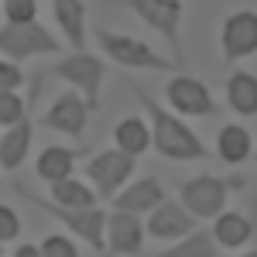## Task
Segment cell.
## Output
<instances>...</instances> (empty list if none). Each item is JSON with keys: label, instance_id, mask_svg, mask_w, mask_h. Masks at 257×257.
I'll use <instances>...</instances> for the list:
<instances>
[{"label": "cell", "instance_id": "cell-1", "mask_svg": "<svg viewBox=\"0 0 257 257\" xmlns=\"http://www.w3.org/2000/svg\"><path fill=\"white\" fill-rule=\"evenodd\" d=\"M138 99H141V106H144V113H148L151 144H155V151H158L161 158H168V161H199V158L209 155L196 131H192L182 117H175L172 110H165L158 99H151L141 86H138Z\"/></svg>", "mask_w": 257, "mask_h": 257}, {"label": "cell", "instance_id": "cell-2", "mask_svg": "<svg viewBox=\"0 0 257 257\" xmlns=\"http://www.w3.org/2000/svg\"><path fill=\"white\" fill-rule=\"evenodd\" d=\"M21 196L28 199L31 206H38L45 216L59 219L62 226H69L79 240H86L96 254L106 257V213L99 206H62L55 199H45V196H35L28 189H21Z\"/></svg>", "mask_w": 257, "mask_h": 257}, {"label": "cell", "instance_id": "cell-3", "mask_svg": "<svg viewBox=\"0 0 257 257\" xmlns=\"http://www.w3.org/2000/svg\"><path fill=\"white\" fill-rule=\"evenodd\" d=\"M93 38H96L99 52L110 62H117L123 69H151V72H175L178 62L158 55L148 41L131 38V35H117L110 28H93Z\"/></svg>", "mask_w": 257, "mask_h": 257}, {"label": "cell", "instance_id": "cell-4", "mask_svg": "<svg viewBox=\"0 0 257 257\" xmlns=\"http://www.w3.org/2000/svg\"><path fill=\"white\" fill-rule=\"evenodd\" d=\"M230 189H243V178L240 175H233V178L196 175L178 185V199H182V206L196 219H216L223 213V206H226Z\"/></svg>", "mask_w": 257, "mask_h": 257}, {"label": "cell", "instance_id": "cell-5", "mask_svg": "<svg viewBox=\"0 0 257 257\" xmlns=\"http://www.w3.org/2000/svg\"><path fill=\"white\" fill-rule=\"evenodd\" d=\"M62 52V41L48 31V28H41L38 21H24V24H14V21H7L4 28H0V55L4 59H31V55H59Z\"/></svg>", "mask_w": 257, "mask_h": 257}, {"label": "cell", "instance_id": "cell-6", "mask_svg": "<svg viewBox=\"0 0 257 257\" xmlns=\"http://www.w3.org/2000/svg\"><path fill=\"white\" fill-rule=\"evenodd\" d=\"M123 7H131L148 28H155L161 38L168 41V48L175 52L178 69H185V52H182V0H120Z\"/></svg>", "mask_w": 257, "mask_h": 257}, {"label": "cell", "instance_id": "cell-7", "mask_svg": "<svg viewBox=\"0 0 257 257\" xmlns=\"http://www.w3.org/2000/svg\"><path fill=\"white\" fill-rule=\"evenodd\" d=\"M134 165H138V155L123 148H106L86 161V178L93 182L99 199H113L127 185V178L134 175Z\"/></svg>", "mask_w": 257, "mask_h": 257}, {"label": "cell", "instance_id": "cell-8", "mask_svg": "<svg viewBox=\"0 0 257 257\" xmlns=\"http://www.w3.org/2000/svg\"><path fill=\"white\" fill-rule=\"evenodd\" d=\"M55 76L65 79V82H72L82 96H86V103H89L93 113L99 110V86H103V76H106V62L99 59V55H89L86 48H79V52L65 55V59L55 65Z\"/></svg>", "mask_w": 257, "mask_h": 257}, {"label": "cell", "instance_id": "cell-9", "mask_svg": "<svg viewBox=\"0 0 257 257\" xmlns=\"http://www.w3.org/2000/svg\"><path fill=\"white\" fill-rule=\"evenodd\" d=\"M219 45H223L226 65H237L247 55H254L257 52V14L254 11H237V14H230L223 21Z\"/></svg>", "mask_w": 257, "mask_h": 257}, {"label": "cell", "instance_id": "cell-10", "mask_svg": "<svg viewBox=\"0 0 257 257\" xmlns=\"http://www.w3.org/2000/svg\"><path fill=\"white\" fill-rule=\"evenodd\" d=\"M165 96L172 103V110L185 113V117H213L216 113V99L209 93V86L192 76H172L165 86Z\"/></svg>", "mask_w": 257, "mask_h": 257}, {"label": "cell", "instance_id": "cell-11", "mask_svg": "<svg viewBox=\"0 0 257 257\" xmlns=\"http://www.w3.org/2000/svg\"><path fill=\"white\" fill-rule=\"evenodd\" d=\"M89 103L82 93H62L48 110H45V117L38 120L41 127H48V131H59L65 138H82L86 134V123H89Z\"/></svg>", "mask_w": 257, "mask_h": 257}, {"label": "cell", "instance_id": "cell-12", "mask_svg": "<svg viewBox=\"0 0 257 257\" xmlns=\"http://www.w3.org/2000/svg\"><path fill=\"white\" fill-rule=\"evenodd\" d=\"M144 233H148V230H144V223H141L138 213H123V209L106 213V254H113V257L141 254Z\"/></svg>", "mask_w": 257, "mask_h": 257}, {"label": "cell", "instance_id": "cell-13", "mask_svg": "<svg viewBox=\"0 0 257 257\" xmlns=\"http://www.w3.org/2000/svg\"><path fill=\"white\" fill-rule=\"evenodd\" d=\"M148 237L155 240H178L185 237V233H192L196 230V216L182 206V199H161L158 206L148 213Z\"/></svg>", "mask_w": 257, "mask_h": 257}, {"label": "cell", "instance_id": "cell-14", "mask_svg": "<svg viewBox=\"0 0 257 257\" xmlns=\"http://www.w3.org/2000/svg\"><path fill=\"white\" fill-rule=\"evenodd\" d=\"M165 199V189H161L158 178H138L131 182L127 189H120L113 196V209H123V213H138V216H148L155 206Z\"/></svg>", "mask_w": 257, "mask_h": 257}, {"label": "cell", "instance_id": "cell-15", "mask_svg": "<svg viewBox=\"0 0 257 257\" xmlns=\"http://www.w3.org/2000/svg\"><path fill=\"white\" fill-rule=\"evenodd\" d=\"M31 138H35V120L21 117L18 123L7 127V134L0 138V168L4 172H14L24 165L28 151H31Z\"/></svg>", "mask_w": 257, "mask_h": 257}, {"label": "cell", "instance_id": "cell-16", "mask_svg": "<svg viewBox=\"0 0 257 257\" xmlns=\"http://www.w3.org/2000/svg\"><path fill=\"white\" fill-rule=\"evenodd\" d=\"M55 24L65 35V45H72V52L86 48V7L82 0H52Z\"/></svg>", "mask_w": 257, "mask_h": 257}, {"label": "cell", "instance_id": "cell-17", "mask_svg": "<svg viewBox=\"0 0 257 257\" xmlns=\"http://www.w3.org/2000/svg\"><path fill=\"white\" fill-rule=\"evenodd\" d=\"M213 237H216L219 247H226V250H237L243 243H250L254 240V226H250V219L247 213H219L216 223H213Z\"/></svg>", "mask_w": 257, "mask_h": 257}, {"label": "cell", "instance_id": "cell-18", "mask_svg": "<svg viewBox=\"0 0 257 257\" xmlns=\"http://www.w3.org/2000/svg\"><path fill=\"white\" fill-rule=\"evenodd\" d=\"M216 254H219V243L213 237V230H192V233L172 240V247H165L151 257H216Z\"/></svg>", "mask_w": 257, "mask_h": 257}, {"label": "cell", "instance_id": "cell-19", "mask_svg": "<svg viewBox=\"0 0 257 257\" xmlns=\"http://www.w3.org/2000/svg\"><path fill=\"white\" fill-rule=\"evenodd\" d=\"M216 151L226 165H240L254 155V141H250V131L240 127V123H226L216 134Z\"/></svg>", "mask_w": 257, "mask_h": 257}, {"label": "cell", "instance_id": "cell-20", "mask_svg": "<svg viewBox=\"0 0 257 257\" xmlns=\"http://www.w3.org/2000/svg\"><path fill=\"white\" fill-rule=\"evenodd\" d=\"M226 103L240 117H257V76L254 72H233L226 79Z\"/></svg>", "mask_w": 257, "mask_h": 257}, {"label": "cell", "instance_id": "cell-21", "mask_svg": "<svg viewBox=\"0 0 257 257\" xmlns=\"http://www.w3.org/2000/svg\"><path fill=\"white\" fill-rule=\"evenodd\" d=\"M76 155L79 151H72V148H59V144H52V148H45L38 155V175L41 182H62V178L72 175V168H76Z\"/></svg>", "mask_w": 257, "mask_h": 257}, {"label": "cell", "instance_id": "cell-22", "mask_svg": "<svg viewBox=\"0 0 257 257\" xmlns=\"http://www.w3.org/2000/svg\"><path fill=\"white\" fill-rule=\"evenodd\" d=\"M113 141H117V148H123V151L141 155V151H148V144H151V127L141 117H123L117 127H113Z\"/></svg>", "mask_w": 257, "mask_h": 257}, {"label": "cell", "instance_id": "cell-23", "mask_svg": "<svg viewBox=\"0 0 257 257\" xmlns=\"http://www.w3.org/2000/svg\"><path fill=\"white\" fill-rule=\"evenodd\" d=\"M62 206H96V189L86 185V182H76V178H62V182H52V196Z\"/></svg>", "mask_w": 257, "mask_h": 257}, {"label": "cell", "instance_id": "cell-24", "mask_svg": "<svg viewBox=\"0 0 257 257\" xmlns=\"http://www.w3.org/2000/svg\"><path fill=\"white\" fill-rule=\"evenodd\" d=\"M21 117H28V103L18 96V89H0V123L11 127Z\"/></svg>", "mask_w": 257, "mask_h": 257}, {"label": "cell", "instance_id": "cell-25", "mask_svg": "<svg viewBox=\"0 0 257 257\" xmlns=\"http://www.w3.org/2000/svg\"><path fill=\"white\" fill-rule=\"evenodd\" d=\"M38 0H4V18L24 24V21H38Z\"/></svg>", "mask_w": 257, "mask_h": 257}, {"label": "cell", "instance_id": "cell-26", "mask_svg": "<svg viewBox=\"0 0 257 257\" xmlns=\"http://www.w3.org/2000/svg\"><path fill=\"white\" fill-rule=\"evenodd\" d=\"M41 257H79V250H76V243L69 237L52 233V237L41 240Z\"/></svg>", "mask_w": 257, "mask_h": 257}, {"label": "cell", "instance_id": "cell-27", "mask_svg": "<svg viewBox=\"0 0 257 257\" xmlns=\"http://www.w3.org/2000/svg\"><path fill=\"white\" fill-rule=\"evenodd\" d=\"M14 237H21V219L11 206L0 202V243H7V240H14Z\"/></svg>", "mask_w": 257, "mask_h": 257}, {"label": "cell", "instance_id": "cell-28", "mask_svg": "<svg viewBox=\"0 0 257 257\" xmlns=\"http://www.w3.org/2000/svg\"><path fill=\"white\" fill-rule=\"evenodd\" d=\"M24 82V72L14 59H0V89H18Z\"/></svg>", "mask_w": 257, "mask_h": 257}, {"label": "cell", "instance_id": "cell-29", "mask_svg": "<svg viewBox=\"0 0 257 257\" xmlns=\"http://www.w3.org/2000/svg\"><path fill=\"white\" fill-rule=\"evenodd\" d=\"M247 219L254 226V240H257V192H250V202H247Z\"/></svg>", "mask_w": 257, "mask_h": 257}, {"label": "cell", "instance_id": "cell-30", "mask_svg": "<svg viewBox=\"0 0 257 257\" xmlns=\"http://www.w3.org/2000/svg\"><path fill=\"white\" fill-rule=\"evenodd\" d=\"M14 257H41V247H35V243H21L18 250H14Z\"/></svg>", "mask_w": 257, "mask_h": 257}, {"label": "cell", "instance_id": "cell-31", "mask_svg": "<svg viewBox=\"0 0 257 257\" xmlns=\"http://www.w3.org/2000/svg\"><path fill=\"white\" fill-rule=\"evenodd\" d=\"M240 257H257V250H247V254H240Z\"/></svg>", "mask_w": 257, "mask_h": 257}, {"label": "cell", "instance_id": "cell-32", "mask_svg": "<svg viewBox=\"0 0 257 257\" xmlns=\"http://www.w3.org/2000/svg\"><path fill=\"white\" fill-rule=\"evenodd\" d=\"M0 257H4V243H0Z\"/></svg>", "mask_w": 257, "mask_h": 257}, {"label": "cell", "instance_id": "cell-33", "mask_svg": "<svg viewBox=\"0 0 257 257\" xmlns=\"http://www.w3.org/2000/svg\"><path fill=\"white\" fill-rule=\"evenodd\" d=\"M250 158H254V161H257V151H254V155H250Z\"/></svg>", "mask_w": 257, "mask_h": 257}]
</instances>
